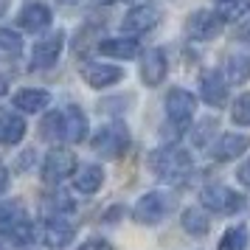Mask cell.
Masks as SVG:
<instances>
[{"label":"cell","mask_w":250,"mask_h":250,"mask_svg":"<svg viewBox=\"0 0 250 250\" xmlns=\"http://www.w3.org/2000/svg\"><path fill=\"white\" fill-rule=\"evenodd\" d=\"M200 203L211 214L230 216V214H239L245 208V197L239 191H233V188L222 186V183H214V186H205L203 191H200Z\"/></svg>","instance_id":"obj_3"},{"label":"cell","mask_w":250,"mask_h":250,"mask_svg":"<svg viewBox=\"0 0 250 250\" xmlns=\"http://www.w3.org/2000/svg\"><path fill=\"white\" fill-rule=\"evenodd\" d=\"M225 82L228 84H245L250 79V59L248 57H228L225 59Z\"/></svg>","instance_id":"obj_23"},{"label":"cell","mask_w":250,"mask_h":250,"mask_svg":"<svg viewBox=\"0 0 250 250\" xmlns=\"http://www.w3.org/2000/svg\"><path fill=\"white\" fill-rule=\"evenodd\" d=\"M82 76H84V82H87L90 87L104 90V87H110V84L124 79V70L115 68V65H104V62H90V65L82 68Z\"/></svg>","instance_id":"obj_12"},{"label":"cell","mask_w":250,"mask_h":250,"mask_svg":"<svg viewBox=\"0 0 250 250\" xmlns=\"http://www.w3.org/2000/svg\"><path fill=\"white\" fill-rule=\"evenodd\" d=\"M6 186H9V171H6V166H0V194L6 191Z\"/></svg>","instance_id":"obj_32"},{"label":"cell","mask_w":250,"mask_h":250,"mask_svg":"<svg viewBox=\"0 0 250 250\" xmlns=\"http://www.w3.org/2000/svg\"><path fill=\"white\" fill-rule=\"evenodd\" d=\"M40 132L42 138H51V141H62V113H48L40 124Z\"/></svg>","instance_id":"obj_27"},{"label":"cell","mask_w":250,"mask_h":250,"mask_svg":"<svg viewBox=\"0 0 250 250\" xmlns=\"http://www.w3.org/2000/svg\"><path fill=\"white\" fill-rule=\"evenodd\" d=\"M104 186V169L99 163H84L73 171V188L79 194H96Z\"/></svg>","instance_id":"obj_16"},{"label":"cell","mask_w":250,"mask_h":250,"mask_svg":"<svg viewBox=\"0 0 250 250\" xmlns=\"http://www.w3.org/2000/svg\"><path fill=\"white\" fill-rule=\"evenodd\" d=\"M236 180L242 183V186H250V158H248V160H245V163H242V166L236 169Z\"/></svg>","instance_id":"obj_31"},{"label":"cell","mask_w":250,"mask_h":250,"mask_svg":"<svg viewBox=\"0 0 250 250\" xmlns=\"http://www.w3.org/2000/svg\"><path fill=\"white\" fill-rule=\"evenodd\" d=\"M23 54V40L20 34H14L12 28L0 25V59H17Z\"/></svg>","instance_id":"obj_26"},{"label":"cell","mask_w":250,"mask_h":250,"mask_svg":"<svg viewBox=\"0 0 250 250\" xmlns=\"http://www.w3.org/2000/svg\"><path fill=\"white\" fill-rule=\"evenodd\" d=\"M0 236L12 239L14 245H28L34 239V225L20 200H9L0 205Z\"/></svg>","instance_id":"obj_2"},{"label":"cell","mask_w":250,"mask_h":250,"mask_svg":"<svg viewBox=\"0 0 250 250\" xmlns=\"http://www.w3.org/2000/svg\"><path fill=\"white\" fill-rule=\"evenodd\" d=\"M12 102L20 113H42L48 104H51V93L40 90V87H23V90L14 93Z\"/></svg>","instance_id":"obj_18"},{"label":"cell","mask_w":250,"mask_h":250,"mask_svg":"<svg viewBox=\"0 0 250 250\" xmlns=\"http://www.w3.org/2000/svg\"><path fill=\"white\" fill-rule=\"evenodd\" d=\"M250 12V0H216V17L222 23L242 20Z\"/></svg>","instance_id":"obj_24"},{"label":"cell","mask_w":250,"mask_h":250,"mask_svg":"<svg viewBox=\"0 0 250 250\" xmlns=\"http://www.w3.org/2000/svg\"><path fill=\"white\" fill-rule=\"evenodd\" d=\"M222 31V20L214 12H194L186 23V34L191 37L194 42H208Z\"/></svg>","instance_id":"obj_10"},{"label":"cell","mask_w":250,"mask_h":250,"mask_svg":"<svg viewBox=\"0 0 250 250\" xmlns=\"http://www.w3.org/2000/svg\"><path fill=\"white\" fill-rule=\"evenodd\" d=\"M76 236V228L70 225L65 216H45L42 222V242L48 248H68L70 239Z\"/></svg>","instance_id":"obj_11"},{"label":"cell","mask_w":250,"mask_h":250,"mask_svg":"<svg viewBox=\"0 0 250 250\" xmlns=\"http://www.w3.org/2000/svg\"><path fill=\"white\" fill-rule=\"evenodd\" d=\"M211 129H214V121H203V124L197 126V132H194V144L197 146H205L208 138H211Z\"/></svg>","instance_id":"obj_29"},{"label":"cell","mask_w":250,"mask_h":250,"mask_svg":"<svg viewBox=\"0 0 250 250\" xmlns=\"http://www.w3.org/2000/svg\"><path fill=\"white\" fill-rule=\"evenodd\" d=\"M248 146H250V138L248 135L228 132V135H222L214 144L211 155H214L216 160H233V158H239V155H245V152H248Z\"/></svg>","instance_id":"obj_17"},{"label":"cell","mask_w":250,"mask_h":250,"mask_svg":"<svg viewBox=\"0 0 250 250\" xmlns=\"http://www.w3.org/2000/svg\"><path fill=\"white\" fill-rule=\"evenodd\" d=\"M79 250H115V248L107 242V239H87Z\"/></svg>","instance_id":"obj_30"},{"label":"cell","mask_w":250,"mask_h":250,"mask_svg":"<svg viewBox=\"0 0 250 250\" xmlns=\"http://www.w3.org/2000/svg\"><path fill=\"white\" fill-rule=\"evenodd\" d=\"M200 96L205 104L211 107H222L228 102V82L219 70H208L203 79H200Z\"/></svg>","instance_id":"obj_15"},{"label":"cell","mask_w":250,"mask_h":250,"mask_svg":"<svg viewBox=\"0 0 250 250\" xmlns=\"http://www.w3.org/2000/svg\"><path fill=\"white\" fill-rule=\"evenodd\" d=\"M141 79L149 87H158L166 79V54L160 48H149L144 59H141Z\"/></svg>","instance_id":"obj_14"},{"label":"cell","mask_w":250,"mask_h":250,"mask_svg":"<svg viewBox=\"0 0 250 250\" xmlns=\"http://www.w3.org/2000/svg\"><path fill=\"white\" fill-rule=\"evenodd\" d=\"M51 9L48 6H42V3H28L23 12H20V25H23L25 31H42V28H48L51 25Z\"/></svg>","instance_id":"obj_20"},{"label":"cell","mask_w":250,"mask_h":250,"mask_svg":"<svg viewBox=\"0 0 250 250\" xmlns=\"http://www.w3.org/2000/svg\"><path fill=\"white\" fill-rule=\"evenodd\" d=\"M239 37H245V40H248V37H250V25H248V28H242V34H239Z\"/></svg>","instance_id":"obj_33"},{"label":"cell","mask_w":250,"mask_h":250,"mask_svg":"<svg viewBox=\"0 0 250 250\" xmlns=\"http://www.w3.org/2000/svg\"><path fill=\"white\" fill-rule=\"evenodd\" d=\"M25 135V121L17 113H0V146H14Z\"/></svg>","instance_id":"obj_19"},{"label":"cell","mask_w":250,"mask_h":250,"mask_svg":"<svg viewBox=\"0 0 250 250\" xmlns=\"http://www.w3.org/2000/svg\"><path fill=\"white\" fill-rule=\"evenodd\" d=\"M73 171H76V155L68 149H51L42 160V180L51 186L68 180Z\"/></svg>","instance_id":"obj_7"},{"label":"cell","mask_w":250,"mask_h":250,"mask_svg":"<svg viewBox=\"0 0 250 250\" xmlns=\"http://www.w3.org/2000/svg\"><path fill=\"white\" fill-rule=\"evenodd\" d=\"M160 23V12L155 9V6H135V9H129L126 12V17L121 20V28H124V34H146V31H152L155 25Z\"/></svg>","instance_id":"obj_8"},{"label":"cell","mask_w":250,"mask_h":250,"mask_svg":"<svg viewBox=\"0 0 250 250\" xmlns=\"http://www.w3.org/2000/svg\"><path fill=\"white\" fill-rule=\"evenodd\" d=\"M0 93H6V82L0 79Z\"/></svg>","instance_id":"obj_34"},{"label":"cell","mask_w":250,"mask_h":250,"mask_svg":"<svg viewBox=\"0 0 250 250\" xmlns=\"http://www.w3.org/2000/svg\"><path fill=\"white\" fill-rule=\"evenodd\" d=\"M129 146V132H126V126L121 121H115V124H104L102 129H96V135H93V152L96 155H102L107 160H115L121 158Z\"/></svg>","instance_id":"obj_4"},{"label":"cell","mask_w":250,"mask_h":250,"mask_svg":"<svg viewBox=\"0 0 250 250\" xmlns=\"http://www.w3.org/2000/svg\"><path fill=\"white\" fill-rule=\"evenodd\" d=\"M171 211V197L166 191H146L132 208V216L141 225H155Z\"/></svg>","instance_id":"obj_5"},{"label":"cell","mask_w":250,"mask_h":250,"mask_svg":"<svg viewBox=\"0 0 250 250\" xmlns=\"http://www.w3.org/2000/svg\"><path fill=\"white\" fill-rule=\"evenodd\" d=\"M62 45H65V34H62V31H54L51 37L40 40V42L34 45V54H31V68L34 70L54 68L59 54H62Z\"/></svg>","instance_id":"obj_9"},{"label":"cell","mask_w":250,"mask_h":250,"mask_svg":"<svg viewBox=\"0 0 250 250\" xmlns=\"http://www.w3.org/2000/svg\"><path fill=\"white\" fill-rule=\"evenodd\" d=\"M230 118H233L239 126H250V93H242L236 102H233Z\"/></svg>","instance_id":"obj_28"},{"label":"cell","mask_w":250,"mask_h":250,"mask_svg":"<svg viewBox=\"0 0 250 250\" xmlns=\"http://www.w3.org/2000/svg\"><path fill=\"white\" fill-rule=\"evenodd\" d=\"M59 3H79V0H59Z\"/></svg>","instance_id":"obj_35"},{"label":"cell","mask_w":250,"mask_h":250,"mask_svg":"<svg viewBox=\"0 0 250 250\" xmlns=\"http://www.w3.org/2000/svg\"><path fill=\"white\" fill-rule=\"evenodd\" d=\"M191 166H194L191 155L180 146H163L158 152H152V158H149V169L155 171L160 180H169V183L183 180L191 171Z\"/></svg>","instance_id":"obj_1"},{"label":"cell","mask_w":250,"mask_h":250,"mask_svg":"<svg viewBox=\"0 0 250 250\" xmlns=\"http://www.w3.org/2000/svg\"><path fill=\"white\" fill-rule=\"evenodd\" d=\"M180 225H183V230L191 233V236H205L208 228H211V222H208V216H205V208H186Z\"/></svg>","instance_id":"obj_22"},{"label":"cell","mask_w":250,"mask_h":250,"mask_svg":"<svg viewBox=\"0 0 250 250\" xmlns=\"http://www.w3.org/2000/svg\"><path fill=\"white\" fill-rule=\"evenodd\" d=\"M250 242V230L245 225H233L228 228L222 239H219V250H245Z\"/></svg>","instance_id":"obj_25"},{"label":"cell","mask_w":250,"mask_h":250,"mask_svg":"<svg viewBox=\"0 0 250 250\" xmlns=\"http://www.w3.org/2000/svg\"><path fill=\"white\" fill-rule=\"evenodd\" d=\"M87 115L82 113L79 107H65L62 110V141H70V144H82L87 138Z\"/></svg>","instance_id":"obj_13"},{"label":"cell","mask_w":250,"mask_h":250,"mask_svg":"<svg viewBox=\"0 0 250 250\" xmlns=\"http://www.w3.org/2000/svg\"><path fill=\"white\" fill-rule=\"evenodd\" d=\"M99 51H102L104 57H113V59H135L141 45H138V40L118 37V40H102L99 42Z\"/></svg>","instance_id":"obj_21"},{"label":"cell","mask_w":250,"mask_h":250,"mask_svg":"<svg viewBox=\"0 0 250 250\" xmlns=\"http://www.w3.org/2000/svg\"><path fill=\"white\" fill-rule=\"evenodd\" d=\"M194 110H197V99H194L188 90H183V87L169 90V96H166V115H169V121L177 126L180 132L191 124Z\"/></svg>","instance_id":"obj_6"}]
</instances>
